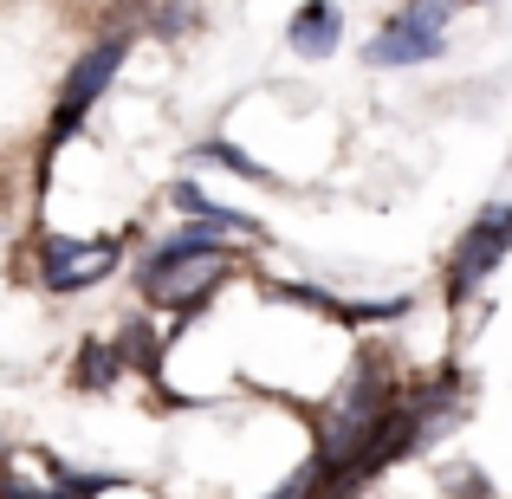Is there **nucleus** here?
<instances>
[{
  "label": "nucleus",
  "instance_id": "nucleus-6",
  "mask_svg": "<svg viewBox=\"0 0 512 499\" xmlns=\"http://www.w3.org/2000/svg\"><path fill=\"white\" fill-rule=\"evenodd\" d=\"M338 33H344L338 0H305L286 26V46L299 52V59H331V52H338Z\"/></svg>",
  "mask_w": 512,
  "mask_h": 499
},
{
  "label": "nucleus",
  "instance_id": "nucleus-4",
  "mask_svg": "<svg viewBox=\"0 0 512 499\" xmlns=\"http://www.w3.org/2000/svg\"><path fill=\"white\" fill-rule=\"evenodd\" d=\"M124 266V240L117 234H98V240H72V234H52L39 247V279L52 292H85L98 279H111Z\"/></svg>",
  "mask_w": 512,
  "mask_h": 499
},
{
  "label": "nucleus",
  "instance_id": "nucleus-10",
  "mask_svg": "<svg viewBox=\"0 0 512 499\" xmlns=\"http://www.w3.org/2000/svg\"><path fill=\"white\" fill-rule=\"evenodd\" d=\"M195 156H201V163H221V169L247 175V182H273V169H266V163H253V156H240V150H234L227 137H208V143H201Z\"/></svg>",
  "mask_w": 512,
  "mask_h": 499
},
{
  "label": "nucleus",
  "instance_id": "nucleus-5",
  "mask_svg": "<svg viewBox=\"0 0 512 499\" xmlns=\"http://www.w3.org/2000/svg\"><path fill=\"white\" fill-rule=\"evenodd\" d=\"M512 247V208H493L480 214L474 227L461 234V247H454V266H448V305H467L480 286H487V273L506 260Z\"/></svg>",
  "mask_w": 512,
  "mask_h": 499
},
{
  "label": "nucleus",
  "instance_id": "nucleus-1",
  "mask_svg": "<svg viewBox=\"0 0 512 499\" xmlns=\"http://www.w3.org/2000/svg\"><path fill=\"white\" fill-rule=\"evenodd\" d=\"M227 279H234V253H195V247L163 240L143 260L137 286H143V305H156V312H201Z\"/></svg>",
  "mask_w": 512,
  "mask_h": 499
},
{
  "label": "nucleus",
  "instance_id": "nucleus-7",
  "mask_svg": "<svg viewBox=\"0 0 512 499\" xmlns=\"http://www.w3.org/2000/svg\"><path fill=\"white\" fill-rule=\"evenodd\" d=\"M169 208H175V214H188V221H208V227H221V234H260V221H253V214H240V208H221V201H208L195 182H175V188H169Z\"/></svg>",
  "mask_w": 512,
  "mask_h": 499
},
{
  "label": "nucleus",
  "instance_id": "nucleus-2",
  "mask_svg": "<svg viewBox=\"0 0 512 499\" xmlns=\"http://www.w3.org/2000/svg\"><path fill=\"white\" fill-rule=\"evenodd\" d=\"M130 46H137V33H130V26H117V33H104L98 46H85L72 59V72H65V85H59V104H52V124H46V143H52V150H59V143L91 117V104L111 91V78L124 72V59H130Z\"/></svg>",
  "mask_w": 512,
  "mask_h": 499
},
{
  "label": "nucleus",
  "instance_id": "nucleus-12",
  "mask_svg": "<svg viewBox=\"0 0 512 499\" xmlns=\"http://www.w3.org/2000/svg\"><path fill=\"white\" fill-rule=\"evenodd\" d=\"M273 499H305V480H286V487H279Z\"/></svg>",
  "mask_w": 512,
  "mask_h": 499
},
{
  "label": "nucleus",
  "instance_id": "nucleus-3",
  "mask_svg": "<svg viewBox=\"0 0 512 499\" xmlns=\"http://www.w3.org/2000/svg\"><path fill=\"white\" fill-rule=\"evenodd\" d=\"M454 7H467V0H409V7L363 46V59H370L376 72H402V65L441 59V26H448Z\"/></svg>",
  "mask_w": 512,
  "mask_h": 499
},
{
  "label": "nucleus",
  "instance_id": "nucleus-11",
  "mask_svg": "<svg viewBox=\"0 0 512 499\" xmlns=\"http://www.w3.org/2000/svg\"><path fill=\"white\" fill-rule=\"evenodd\" d=\"M0 499H72V493H39V487H26V480H13V474H0Z\"/></svg>",
  "mask_w": 512,
  "mask_h": 499
},
{
  "label": "nucleus",
  "instance_id": "nucleus-9",
  "mask_svg": "<svg viewBox=\"0 0 512 499\" xmlns=\"http://www.w3.org/2000/svg\"><path fill=\"white\" fill-rule=\"evenodd\" d=\"M124 376V344H85V363H78V389H111Z\"/></svg>",
  "mask_w": 512,
  "mask_h": 499
},
{
  "label": "nucleus",
  "instance_id": "nucleus-8",
  "mask_svg": "<svg viewBox=\"0 0 512 499\" xmlns=\"http://www.w3.org/2000/svg\"><path fill=\"white\" fill-rule=\"evenodd\" d=\"M46 480H52V487H65L72 499H91V493H104V487H124V474H85V467L59 461V454H46Z\"/></svg>",
  "mask_w": 512,
  "mask_h": 499
}]
</instances>
